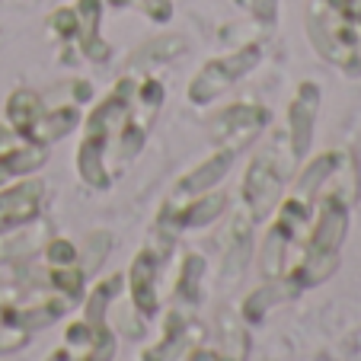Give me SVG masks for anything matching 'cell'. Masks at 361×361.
Here are the masks:
<instances>
[{"mask_svg": "<svg viewBox=\"0 0 361 361\" xmlns=\"http://www.w3.org/2000/svg\"><path fill=\"white\" fill-rule=\"evenodd\" d=\"M307 35L326 61L342 68L345 74H361V16H345L314 0L307 16Z\"/></svg>", "mask_w": 361, "mask_h": 361, "instance_id": "obj_1", "label": "cell"}, {"mask_svg": "<svg viewBox=\"0 0 361 361\" xmlns=\"http://www.w3.org/2000/svg\"><path fill=\"white\" fill-rule=\"evenodd\" d=\"M281 144H285V131H281L269 147H262L259 154L252 157L250 170H246V176H243V189H240V195H243V202H246V208H250L252 218H266L275 204H279L281 192H285L288 179H291L294 164H298L294 154L285 157Z\"/></svg>", "mask_w": 361, "mask_h": 361, "instance_id": "obj_2", "label": "cell"}, {"mask_svg": "<svg viewBox=\"0 0 361 361\" xmlns=\"http://www.w3.org/2000/svg\"><path fill=\"white\" fill-rule=\"evenodd\" d=\"M259 61H262V45H259V42H250V45L237 48V51H231V55L208 61L195 77H192L189 102L204 106V102H212V99H218V96H224L233 83L243 80V77L250 74V71L256 68Z\"/></svg>", "mask_w": 361, "mask_h": 361, "instance_id": "obj_3", "label": "cell"}, {"mask_svg": "<svg viewBox=\"0 0 361 361\" xmlns=\"http://www.w3.org/2000/svg\"><path fill=\"white\" fill-rule=\"evenodd\" d=\"M269 125V109L259 102H233L227 109H221L212 118V141L218 144V150H231L240 154L243 147H250L256 137L262 135V128Z\"/></svg>", "mask_w": 361, "mask_h": 361, "instance_id": "obj_4", "label": "cell"}, {"mask_svg": "<svg viewBox=\"0 0 361 361\" xmlns=\"http://www.w3.org/2000/svg\"><path fill=\"white\" fill-rule=\"evenodd\" d=\"M317 109H320V87L317 83H300L294 93L291 106H288V122H285V137L288 147L298 160L307 157L310 141H314V122H317Z\"/></svg>", "mask_w": 361, "mask_h": 361, "instance_id": "obj_5", "label": "cell"}, {"mask_svg": "<svg viewBox=\"0 0 361 361\" xmlns=\"http://www.w3.org/2000/svg\"><path fill=\"white\" fill-rule=\"evenodd\" d=\"M42 195H45L42 179H23V183L7 185L0 192V233L13 231V227H26L29 221L39 218Z\"/></svg>", "mask_w": 361, "mask_h": 361, "instance_id": "obj_6", "label": "cell"}, {"mask_svg": "<svg viewBox=\"0 0 361 361\" xmlns=\"http://www.w3.org/2000/svg\"><path fill=\"white\" fill-rule=\"evenodd\" d=\"M157 269L160 256L157 250H141L131 262V300L144 317L157 314Z\"/></svg>", "mask_w": 361, "mask_h": 361, "instance_id": "obj_7", "label": "cell"}, {"mask_svg": "<svg viewBox=\"0 0 361 361\" xmlns=\"http://www.w3.org/2000/svg\"><path fill=\"white\" fill-rule=\"evenodd\" d=\"M80 125V106L74 102H61L55 109H48L39 116V122L26 131V141L29 144H39V147H48L51 141H61L68 131H74Z\"/></svg>", "mask_w": 361, "mask_h": 361, "instance_id": "obj_8", "label": "cell"}, {"mask_svg": "<svg viewBox=\"0 0 361 361\" xmlns=\"http://www.w3.org/2000/svg\"><path fill=\"white\" fill-rule=\"evenodd\" d=\"M77 35L80 51L90 61H106L109 58V45L99 35V23H102V0H77Z\"/></svg>", "mask_w": 361, "mask_h": 361, "instance_id": "obj_9", "label": "cell"}, {"mask_svg": "<svg viewBox=\"0 0 361 361\" xmlns=\"http://www.w3.org/2000/svg\"><path fill=\"white\" fill-rule=\"evenodd\" d=\"M106 154H109V144L102 137L83 135L80 147H77V173L87 185L93 189H106L109 185V166H106Z\"/></svg>", "mask_w": 361, "mask_h": 361, "instance_id": "obj_10", "label": "cell"}, {"mask_svg": "<svg viewBox=\"0 0 361 361\" xmlns=\"http://www.w3.org/2000/svg\"><path fill=\"white\" fill-rule=\"evenodd\" d=\"M233 157H237V154H231V150L212 154V157L204 160V164H198L185 179H179L176 192L179 195H202V192H208L212 185H218L221 179L227 176V170L233 166Z\"/></svg>", "mask_w": 361, "mask_h": 361, "instance_id": "obj_11", "label": "cell"}, {"mask_svg": "<svg viewBox=\"0 0 361 361\" xmlns=\"http://www.w3.org/2000/svg\"><path fill=\"white\" fill-rule=\"evenodd\" d=\"M224 208H227V195H221V192H202V195L185 202L183 208L173 214V224H176L179 231L204 227V224H212V221H218L221 214H224Z\"/></svg>", "mask_w": 361, "mask_h": 361, "instance_id": "obj_12", "label": "cell"}, {"mask_svg": "<svg viewBox=\"0 0 361 361\" xmlns=\"http://www.w3.org/2000/svg\"><path fill=\"white\" fill-rule=\"evenodd\" d=\"M48 102L42 99L35 90H16L7 99V125L16 131L20 137H26V131L39 122V116L45 112Z\"/></svg>", "mask_w": 361, "mask_h": 361, "instance_id": "obj_13", "label": "cell"}, {"mask_svg": "<svg viewBox=\"0 0 361 361\" xmlns=\"http://www.w3.org/2000/svg\"><path fill=\"white\" fill-rule=\"evenodd\" d=\"M48 160L45 147L39 144H26V147H7L0 150V185L10 183L16 176H29Z\"/></svg>", "mask_w": 361, "mask_h": 361, "instance_id": "obj_14", "label": "cell"}, {"mask_svg": "<svg viewBox=\"0 0 361 361\" xmlns=\"http://www.w3.org/2000/svg\"><path fill=\"white\" fill-rule=\"evenodd\" d=\"M185 48V42L179 35H164V39H154V42H144L137 48L135 55L128 58V68H154V64H164V61H173Z\"/></svg>", "mask_w": 361, "mask_h": 361, "instance_id": "obj_15", "label": "cell"}, {"mask_svg": "<svg viewBox=\"0 0 361 361\" xmlns=\"http://www.w3.org/2000/svg\"><path fill=\"white\" fill-rule=\"evenodd\" d=\"M202 272H204L202 256H185V262H183V279H179V294H183L189 304H195V300H198Z\"/></svg>", "mask_w": 361, "mask_h": 361, "instance_id": "obj_16", "label": "cell"}, {"mask_svg": "<svg viewBox=\"0 0 361 361\" xmlns=\"http://www.w3.org/2000/svg\"><path fill=\"white\" fill-rule=\"evenodd\" d=\"M48 262L55 269H64V266H77V259H80V250H77L71 240H51L45 250Z\"/></svg>", "mask_w": 361, "mask_h": 361, "instance_id": "obj_17", "label": "cell"}, {"mask_svg": "<svg viewBox=\"0 0 361 361\" xmlns=\"http://www.w3.org/2000/svg\"><path fill=\"white\" fill-rule=\"evenodd\" d=\"M48 26H51V32L58 35V39H74L77 35V10L74 7H61L55 10V13L48 16Z\"/></svg>", "mask_w": 361, "mask_h": 361, "instance_id": "obj_18", "label": "cell"}, {"mask_svg": "<svg viewBox=\"0 0 361 361\" xmlns=\"http://www.w3.org/2000/svg\"><path fill=\"white\" fill-rule=\"evenodd\" d=\"M29 342V329L23 326H0V355H10V352H20L23 345Z\"/></svg>", "mask_w": 361, "mask_h": 361, "instance_id": "obj_19", "label": "cell"}, {"mask_svg": "<svg viewBox=\"0 0 361 361\" xmlns=\"http://www.w3.org/2000/svg\"><path fill=\"white\" fill-rule=\"evenodd\" d=\"M135 7L141 13H147L154 23H170L173 16V0H137Z\"/></svg>", "mask_w": 361, "mask_h": 361, "instance_id": "obj_20", "label": "cell"}, {"mask_svg": "<svg viewBox=\"0 0 361 361\" xmlns=\"http://www.w3.org/2000/svg\"><path fill=\"white\" fill-rule=\"evenodd\" d=\"M48 361H90V358H87V355H83V358H74V355H71L68 348H61V352H58V355H51V358H48Z\"/></svg>", "mask_w": 361, "mask_h": 361, "instance_id": "obj_21", "label": "cell"}, {"mask_svg": "<svg viewBox=\"0 0 361 361\" xmlns=\"http://www.w3.org/2000/svg\"><path fill=\"white\" fill-rule=\"evenodd\" d=\"M102 4H109V7H135L137 0H102Z\"/></svg>", "mask_w": 361, "mask_h": 361, "instance_id": "obj_22", "label": "cell"}, {"mask_svg": "<svg viewBox=\"0 0 361 361\" xmlns=\"http://www.w3.org/2000/svg\"><path fill=\"white\" fill-rule=\"evenodd\" d=\"M252 4H256V0H237V7H246V10H250Z\"/></svg>", "mask_w": 361, "mask_h": 361, "instance_id": "obj_23", "label": "cell"}]
</instances>
